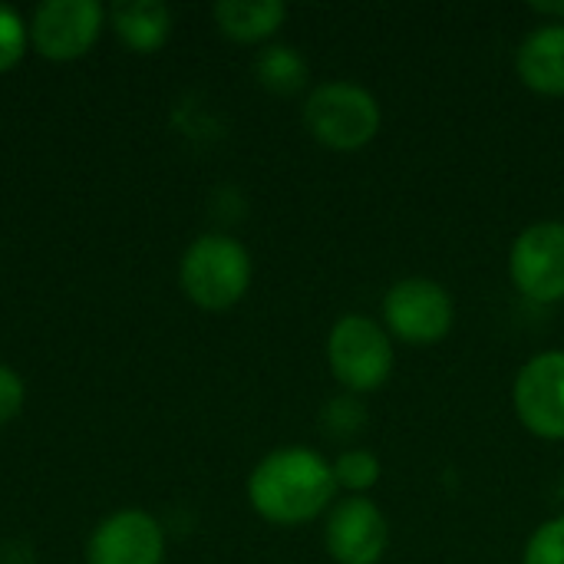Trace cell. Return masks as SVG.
<instances>
[{
    "mask_svg": "<svg viewBox=\"0 0 564 564\" xmlns=\"http://www.w3.org/2000/svg\"><path fill=\"white\" fill-rule=\"evenodd\" d=\"M23 403H26V383H23V377L13 367L0 364V426H7L10 420H17V413L23 410Z\"/></svg>",
    "mask_w": 564,
    "mask_h": 564,
    "instance_id": "obj_19",
    "label": "cell"
},
{
    "mask_svg": "<svg viewBox=\"0 0 564 564\" xmlns=\"http://www.w3.org/2000/svg\"><path fill=\"white\" fill-rule=\"evenodd\" d=\"M254 76L258 83L274 93V96H294L307 86V59L304 53H297L288 43H268L258 56H254Z\"/></svg>",
    "mask_w": 564,
    "mask_h": 564,
    "instance_id": "obj_14",
    "label": "cell"
},
{
    "mask_svg": "<svg viewBox=\"0 0 564 564\" xmlns=\"http://www.w3.org/2000/svg\"><path fill=\"white\" fill-rule=\"evenodd\" d=\"M522 564H564V516L542 522L529 535Z\"/></svg>",
    "mask_w": 564,
    "mask_h": 564,
    "instance_id": "obj_17",
    "label": "cell"
},
{
    "mask_svg": "<svg viewBox=\"0 0 564 564\" xmlns=\"http://www.w3.org/2000/svg\"><path fill=\"white\" fill-rule=\"evenodd\" d=\"M26 46H30V23H23V17L13 7L0 3V73L13 69L23 59Z\"/></svg>",
    "mask_w": 564,
    "mask_h": 564,
    "instance_id": "obj_18",
    "label": "cell"
},
{
    "mask_svg": "<svg viewBox=\"0 0 564 564\" xmlns=\"http://www.w3.org/2000/svg\"><path fill=\"white\" fill-rule=\"evenodd\" d=\"M109 26L132 53H155L172 33V10L159 0H119L109 7Z\"/></svg>",
    "mask_w": 564,
    "mask_h": 564,
    "instance_id": "obj_12",
    "label": "cell"
},
{
    "mask_svg": "<svg viewBox=\"0 0 564 564\" xmlns=\"http://www.w3.org/2000/svg\"><path fill=\"white\" fill-rule=\"evenodd\" d=\"M165 532L155 516L142 509H122L102 519L89 542L86 564H162Z\"/></svg>",
    "mask_w": 564,
    "mask_h": 564,
    "instance_id": "obj_10",
    "label": "cell"
},
{
    "mask_svg": "<svg viewBox=\"0 0 564 564\" xmlns=\"http://www.w3.org/2000/svg\"><path fill=\"white\" fill-rule=\"evenodd\" d=\"M334 496V466L307 446L271 449L248 476L251 509L278 529H294L321 519L324 512H330Z\"/></svg>",
    "mask_w": 564,
    "mask_h": 564,
    "instance_id": "obj_1",
    "label": "cell"
},
{
    "mask_svg": "<svg viewBox=\"0 0 564 564\" xmlns=\"http://www.w3.org/2000/svg\"><path fill=\"white\" fill-rule=\"evenodd\" d=\"M215 26L235 43H268L288 20L281 0H221L212 7Z\"/></svg>",
    "mask_w": 564,
    "mask_h": 564,
    "instance_id": "obj_13",
    "label": "cell"
},
{
    "mask_svg": "<svg viewBox=\"0 0 564 564\" xmlns=\"http://www.w3.org/2000/svg\"><path fill=\"white\" fill-rule=\"evenodd\" d=\"M529 10L542 23H564V3H529Z\"/></svg>",
    "mask_w": 564,
    "mask_h": 564,
    "instance_id": "obj_20",
    "label": "cell"
},
{
    "mask_svg": "<svg viewBox=\"0 0 564 564\" xmlns=\"http://www.w3.org/2000/svg\"><path fill=\"white\" fill-rule=\"evenodd\" d=\"M509 278L535 304L564 301V221L549 218L519 231L509 248Z\"/></svg>",
    "mask_w": 564,
    "mask_h": 564,
    "instance_id": "obj_6",
    "label": "cell"
},
{
    "mask_svg": "<svg viewBox=\"0 0 564 564\" xmlns=\"http://www.w3.org/2000/svg\"><path fill=\"white\" fill-rule=\"evenodd\" d=\"M364 426H367V406L354 393L330 400L321 413V430L330 440H354L357 433H364Z\"/></svg>",
    "mask_w": 564,
    "mask_h": 564,
    "instance_id": "obj_16",
    "label": "cell"
},
{
    "mask_svg": "<svg viewBox=\"0 0 564 564\" xmlns=\"http://www.w3.org/2000/svg\"><path fill=\"white\" fill-rule=\"evenodd\" d=\"M383 327L406 347H433L456 327V301L433 278H400L383 294Z\"/></svg>",
    "mask_w": 564,
    "mask_h": 564,
    "instance_id": "obj_5",
    "label": "cell"
},
{
    "mask_svg": "<svg viewBox=\"0 0 564 564\" xmlns=\"http://www.w3.org/2000/svg\"><path fill=\"white\" fill-rule=\"evenodd\" d=\"M516 73L539 96H564V23H542L519 43Z\"/></svg>",
    "mask_w": 564,
    "mask_h": 564,
    "instance_id": "obj_11",
    "label": "cell"
},
{
    "mask_svg": "<svg viewBox=\"0 0 564 564\" xmlns=\"http://www.w3.org/2000/svg\"><path fill=\"white\" fill-rule=\"evenodd\" d=\"M380 126L377 96L354 79H327L304 99V129L330 152H360L380 135Z\"/></svg>",
    "mask_w": 564,
    "mask_h": 564,
    "instance_id": "obj_2",
    "label": "cell"
},
{
    "mask_svg": "<svg viewBox=\"0 0 564 564\" xmlns=\"http://www.w3.org/2000/svg\"><path fill=\"white\" fill-rule=\"evenodd\" d=\"M512 406L519 423L549 443L564 440V350H542L516 373Z\"/></svg>",
    "mask_w": 564,
    "mask_h": 564,
    "instance_id": "obj_8",
    "label": "cell"
},
{
    "mask_svg": "<svg viewBox=\"0 0 564 564\" xmlns=\"http://www.w3.org/2000/svg\"><path fill=\"white\" fill-rule=\"evenodd\" d=\"M393 337L387 327L367 314H344L327 334V367L334 380L354 393H377L393 377Z\"/></svg>",
    "mask_w": 564,
    "mask_h": 564,
    "instance_id": "obj_4",
    "label": "cell"
},
{
    "mask_svg": "<svg viewBox=\"0 0 564 564\" xmlns=\"http://www.w3.org/2000/svg\"><path fill=\"white\" fill-rule=\"evenodd\" d=\"M330 466H334L337 489H344L350 496H367L380 482V473H383L377 453H370V449H344Z\"/></svg>",
    "mask_w": 564,
    "mask_h": 564,
    "instance_id": "obj_15",
    "label": "cell"
},
{
    "mask_svg": "<svg viewBox=\"0 0 564 564\" xmlns=\"http://www.w3.org/2000/svg\"><path fill=\"white\" fill-rule=\"evenodd\" d=\"M102 20L96 0H43L30 17V43L50 63H73L96 46Z\"/></svg>",
    "mask_w": 564,
    "mask_h": 564,
    "instance_id": "obj_7",
    "label": "cell"
},
{
    "mask_svg": "<svg viewBox=\"0 0 564 564\" xmlns=\"http://www.w3.org/2000/svg\"><path fill=\"white\" fill-rule=\"evenodd\" d=\"M178 284L195 307L228 311L251 288V254L231 235H198L178 261Z\"/></svg>",
    "mask_w": 564,
    "mask_h": 564,
    "instance_id": "obj_3",
    "label": "cell"
},
{
    "mask_svg": "<svg viewBox=\"0 0 564 564\" xmlns=\"http://www.w3.org/2000/svg\"><path fill=\"white\" fill-rule=\"evenodd\" d=\"M324 545L337 564H380L390 545V522L367 496H347L330 506Z\"/></svg>",
    "mask_w": 564,
    "mask_h": 564,
    "instance_id": "obj_9",
    "label": "cell"
}]
</instances>
